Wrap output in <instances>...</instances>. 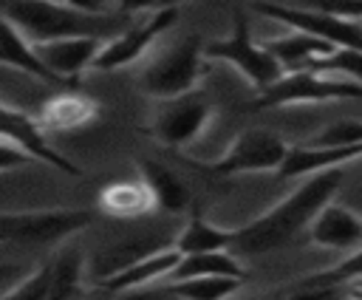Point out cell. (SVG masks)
<instances>
[{
  "instance_id": "obj_1",
  "label": "cell",
  "mask_w": 362,
  "mask_h": 300,
  "mask_svg": "<svg viewBox=\"0 0 362 300\" xmlns=\"http://www.w3.org/2000/svg\"><path fill=\"white\" fill-rule=\"evenodd\" d=\"M339 184H342V167L311 173V178L303 181L291 195H286L272 209H266L263 215L235 229L232 249H238L240 255H263V252L280 249L311 224L317 209L334 198Z\"/></svg>"
},
{
  "instance_id": "obj_2",
  "label": "cell",
  "mask_w": 362,
  "mask_h": 300,
  "mask_svg": "<svg viewBox=\"0 0 362 300\" xmlns=\"http://www.w3.org/2000/svg\"><path fill=\"white\" fill-rule=\"evenodd\" d=\"M0 14L14 23L31 45L62 37H102L122 34L130 23L124 14H85L59 0H0Z\"/></svg>"
},
{
  "instance_id": "obj_3",
  "label": "cell",
  "mask_w": 362,
  "mask_h": 300,
  "mask_svg": "<svg viewBox=\"0 0 362 300\" xmlns=\"http://www.w3.org/2000/svg\"><path fill=\"white\" fill-rule=\"evenodd\" d=\"M342 99H362V85L345 79L339 74H322L314 68L288 71L266 91H260L249 102V113L269 110V108H288V105H320V102H342Z\"/></svg>"
},
{
  "instance_id": "obj_4",
  "label": "cell",
  "mask_w": 362,
  "mask_h": 300,
  "mask_svg": "<svg viewBox=\"0 0 362 300\" xmlns=\"http://www.w3.org/2000/svg\"><path fill=\"white\" fill-rule=\"evenodd\" d=\"M204 74V42L198 34H189L170 48H164L139 76L141 93L153 99H173L195 91V82Z\"/></svg>"
},
{
  "instance_id": "obj_5",
  "label": "cell",
  "mask_w": 362,
  "mask_h": 300,
  "mask_svg": "<svg viewBox=\"0 0 362 300\" xmlns=\"http://www.w3.org/2000/svg\"><path fill=\"white\" fill-rule=\"evenodd\" d=\"M288 150H291V144L283 142L277 133L252 127V130H243L218 161L187 158V164L212 178H229V175H240V173H277L283 167Z\"/></svg>"
},
{
  "instance_id": "obj_6",
  "label": "cell",
  "mask_w": 362,
  "mask_h": 300,
  "mask_svg": "<svg viewBox=\"0 0 362 300\" xmlns=\"http://www.w3.org/2000/svg\"><path fill=\"white\" fill-rule=\"evenodd\" d=\"M204 59H218V62L232 65L238 74H243L249 79L252 88H257V93L266 91L272 82H277L283 76L280 62L266 51L263 42H255L243 8L235 11L232 31L223 40H215V42L204 45Z\"/></svg>"
},
{
  "instance_id": "obj_7",
  "label": "cell",
  "mask_w": 362,
  "mask_h": 300,
  "mask_svg": "<svg viewBox=\"0 0 362 300\" xmlns=\"http://www.w3.org/2000/svg\"><path fill=\"white\" fill-rule=\"evenodd\" d=\"M93 224L90 209H37V212H0V241L23 246H48L71 238Z\"/></svg>"
},
{
  "instance_id": "obj_8",
  "label": "cell",
  "mask_w": 362,
  "mask_h": 300,
  "mask_svg": "<svg viewBox=\"0 0 362 300\" xmlns=\"http://www.w3.org/2000/svg\"><path fill=\"white\" fill-rule=\"evenodd\" d=\"M175 23H178V6L150 11V14H144L136 23L130 20L122 34H116V37H110V40L102 42V48H99V54H96V59H93L90 68L93 71H119L124 65H133Z\"/></svg>"
},
{
  "instance_id": "obj_9",
  "label": "cell",
  "mask_w": 362,
  "mask_h": 300,
  "mask_svg": "<svg viewBox=\"0 0 362 300\" xmlns=\"http://www.w3.org/2000/svg\"><path fill=\"white\" fill-rule=\"evenodd\" d=\"M212 122V105L204 93L189 91L173 99H161L158 110L150 119V136L167 147H184L195 142Z\"/></svg>"
},
{
  "instance_id": "obj_10",
  "label": "cell",
  "mask_w": 362,
  "mask_h": 300,
  "mask_svg": "<svg viewBox=\"0 0 362 300\" xmlns=\"http://www.w3.org/2000/svg\"><path fill=\"white\" fill-rule=\"evenodd\" d=\"M255 11L266 14L272 20H280L294 31L311 34V37L334 45V48L362 51V23L342 20L337 14H325V11H314V8H300V6H291V3H266V0H257Z\"/></svg>"
},
{
  "instance_id": "obj_11",
  "label": "cell",
  "mask_w": 362,
  "mask_h": 300,
  "mask_svg": "<svg viewBox=\"0 0 362 300\" xmlns=\"http://www.w3.org/2000/svg\"><path fill=\"white\" fill-rule=\"evenodd\" d=\"M0 142L11 144L14 150H20L31 161L48 164V167H54V170H59V173H65L71 178H82V167L74 164L71 158H65L62 153H57L48 144L45 130L37 125L34 116H28L20 108L3 105V102H0Z\"/></svg>"
},
{
  "instance_id": "obj_12",
  "label": "cell",
  "mask_w": 362,
  "mask_h": 300,
  "mask_svg": "<svg viewBox=\"0 0 362 300\" xmlns=\"http://www.w3.org/2000/svg\"><path fill=\"white\" fill-rule=\"evenodd\" d=\"M308 241L320 249L354 252L362 246V215L339 201H325L308 224Z\"/></svg>"
},
{
  "instance_id": "obj_13",
  "label": "cell",
  "mask_w": 362,
  "mask_h": 300,
  "mask_svg": "<svg viewBox=\"0 0 362 300\" xmlns=\"http://www.w3.org/2000/svg\"><path fill=\"white\" fill-rule=\"evenodd\" d=\"M102 42H105L102 37H62V40L37 42L34 51L54 76L74 85V79L93 65Z\"/></svg>"
},
{
  "instance_id": "obj_14",
  "label": "cell",
  "mask_w": 362,
  "mask_h": 300,
  "mask_svg": "<svg viewBox=\"0 0 362 300\" xmlns=\"http://www.w3.org/2000/svg\"><path fill=\"white\" fill-rule=\"evenodd\" d=\"M178 260H181V252L175 246H164V249H156L150 255H139V258L127 260L124 266H119L116 272L105 275L99 280V289L110 292V294H122V292H130L139 286L158 283L175 269Z\"/></svg>"
},
{
  "instance_id": "obj_15",
  "label": "cell",
  "mask_w": 362,
  "mask_h": 300,
  "mask_svg": "<svg viewBox=\"0 0 362 300\" xmlns=\"http://www.w3.org/2000/svg\"><path fill=\"white\" fill-rule=\"evenodd\" d=\"M96 116H99V105L90 96H85L82 91L65 88V91H57L54 96H48L34 119L42 130L68 133V130H79V127L90 125Z\"/></svg>"
},
{
  "instance_id": "obj_16",
  "label": "cell",
  "mask_w": 362,
  "mask_h": 300,
  "mask_svg": "<svg viewBox=\"0 0 362 300\" xmlns=\"http://www.w3.org/2000/svg\"><path fill=\"white\" fill-rule=\"evenodd\" d=\"M0 65L17 68V71L34 76L37 82H45V85H54V88H59V85H68V88H71V82L54 76V74L42 65V59L37 57L34 45L25 40V34H23L14 23H8L3 14H0Z\"/></svg>"
},
{
  "instance_id": "obj_17",
  "label": "cell",
  "mask_w": 362,
  "mask_h": 300,
  "mask_svg": "<svg viewBox=\"0 0 362 300\" xmlns=\"http://www.w3.org/2000/svg\"><path fill=\"white\" fill-rule=\"evenodd\" d=\"M362 158V144L359 147H308V144H297L288 150L283 167L274 173L277 178H300V175H311L328 167H342L348 161Z\"/></svg>"
},
{
  "instance_id": "obj_18",
  "label": "cell",
  "mask_w": 362,
  "mask_h": 300,
  "mask_svg": "<svg viewBox=\"0 0 362 300\" xmlns=\"http://www.w3.org/2000/svg\"><path fill=\"white\" fill-rule=\"evenodd\" d=\"M263 45L280 62L283 74H288V71H305V68L314 65V59H320V57H325V54L334 51V45H328V42L311 37V34L294 31V28L288 34H280V37L266 40Z\"/></svg>"
},
{
  "instance_id": "obj_19",
  "label": "cell",
  "mask_w": 362,
  "mask_h": 300,
  "mask_svg": "<svg viewBox=\"0 0 362 300\" xmlns=\"http://www.w3.org/2000/svg\"><path fill=\"white\" fill-rule=\"evenodd\" d=\"M139 178L144 181V187L150 190L153 195V204L158 209H167V212H181L187 209L189 204V190L187 184L178 178L175 170L158 164V161H150V158H141L139 164Z\"/></svg>"
},
{
  "instance_id": "obj_20",
  "label": "cell",
  "mask_w": 362,
  "mask_h": 300,
  "mask_svg": "<svg viewBox=\"0 0 362 300\" xmlns=\"http://www.w3.org/2000/svg\"><path fill=\"white\" fill-rule=\"evenodd\" d=\"M99 209L107 218H119V221H130V218H141L150 209H156L150 190L144 187L141 178L136 181H113L107 187H102L99 192Z\"/></svg>"
},
{
  "instance_id": "obj_21",
  "label": "cell",
  "mask_w": 362,
  "mask_h": 300,
  "mask_svg": "<svg viewBox=\"0 0 362 300\" xmlns=\"http://www.w3.org/2000/svg\"><path fill=\"white\" fill-rule=\"evenodd\" d=\"M232 243H235V229H221L212 221H206L201 209H195L192 218L175 235L173 246L181 255H198V252H229Z\"/></svg>"
},
{
  "instance_id": "obj_22",
  "label": "cell",
  "mask_w": 362,
  "mask_h": 300,
  "mask_svg": "<svg viewBox=\"0 0 362 300\" xmlns=\"http://www.w3.org/2000/svg\"><path fill=\"white\" fill-rule=\"evenodd\" d=\"M209 275H226V277H246L243 263L229 252H198V255H181L175 269L164 280H184V277H209Z\"/></svg>"
},
{
  "instance_id": "obj_23",
  "label": "cell",
  "mask_w": 362,
  "mask_h": 300,
  "mask_svg": "<svg viewBox=\"0 0 362 300\" xmlns=\"http://www.w3.org/2000/svg\"><path fill=\"white\" fill-rule=\"evenodd\" d=\"M243 286L240 277H226V275H209V277H184V280H170L164 292L178 300H229L238 289Z\"/></svg>"
},
{
  "instance_id": "obj_24",
  "label": "cell",
  "mask_w": 362,
  "mask_h": 300,
  "mask_svg": "<svg viewBox=\"0 0 362 300\" xmlns=\"http://www.w3.org/2000/svg\"><path fill=\"white\" fill-rule=\"evenodd\" d=\"M54 286V260L40 263L34 272H28L20 283H14L0 300H45Z\"/></svg>"
},
{
  "instance_id": "obj_25",
  "label": "cell",
  "mask_w": 362,
  "mask_h": 300,
  "mask_svg": "<svg viewBox=\"0 0 362 300\" xmlns=\"http://www.w3.org/2000/svg\"><path fill=\"white\" fill-rule=\"evenodd\" d=\"M305 144L308 147H359L362 144V122L359 119H339L334 125H325Z\"/></svg>"
},
{
  "instance_id": "obj_26",
  "label": "cell",
  "mask_w": 362,
  "mask_h": 300,
  "mask_svg": "<svg viewBox=\"0 0 362 300\" xmlns=\"http://www.w3.org/2000/svg\"><path fill=\"white\" fill-rule=\"evenodd\" d=\"M311 68L322 71V74H339V76L362 85V51H356V48H334L331 54L314 59Z\"/></svg>"
},
{
  "instance_id": "obj_27",
  "label": "cell",
  "mask_w": 362,
  "mask_h": 300,
  "mask_svg": "<svg viewBox=\"0 0 362 300\" xmlns=\"http://www.w3.org/2000/svg\"><path fill=\"white\" fill-rule=\"evenodd\" d=\"M79 255L76 252H65L54 260V286L48 292L45 300H71L74 292L79 289Z\"/></svg>"
},
{
  "instance_id": "obj_28",
  "label": "cell",
  "mask_w": 362,
  "mask_h": 300,
  "mask_svg": "<svg viewBox=\"0 0 362 300\" xmlns=\"http://www.w3.org/2000/svg\"><path fill=\"white\" fill-rule=\"evenodd\" d=\"M351 277H362V246L354 249L348 258H342L339 263L328 266V269H320L314 275H305L300 277L297 283H305V286H325V283H342V280H351Z\"/></svg>"
},
{
  "instance_id": "obj_29",
  "label": "cell",
  "mask_w": 362,
  "mask_h": 300,
  "mask_svg": "<svg viewBox=\"0 0 362 300\" xmlns=\"http://www.w3.org/2000/svg\"><path fill=\"white\" fill-rule=\"evenodd\" d=\"M291 6L314 8V11L337 14V17H342V20L362 23V0H291Z\"/></svg>"
},
{
  "instance_id": "obj_30",
  "label": "cell",
  "mask_w": 362,
  "mask_h": 300,
  "mask_svg": "<svg viewBox=\"0 0 362 300\" xmlns=\"http://www.w3.org/2000/svg\"><path fill=\"white\" fill-rule=\"evenodd\" d=\"M181 0H113V8L116 14H139V11H158V8H170V6H178Z\"/></svg>"
},
{
  "instance_id": "obj_31",
  "label": "cell",
  "mask_w": 362,
  "mask_h": 300,
  "mask_svg": "<svg viewBox=\"0 0 362 300\" xmlns=\"http://www.w3.org/2000/svg\"><path fill=\"white\" fill-rule=\"evenodd\" d=\"M65 6L85 11V14H113V0H62Z\"/></svg>"
},
{
  "instance_id": "obj_32",
  "label": "cell",
  "mask_w": 362,
  "mask_h": 300,
  "mask_svg": "<svg viewBox=\"0 0 362 300\" xmlns=\"http://www.w3.org/2000/svg\"><path fill=\"white\" fill-rule=\"evenodd\" d=\"M25 164H31V158H25V156H23L20 150H14L11 144L0 142V173L14 170V167H25Z\"/></svg>"
},
{
  "instance_id": "obj_33",
  "label": "cell",
  "mask_w": 362,
  "mask_h": 300,
  "mask_svg": "<svg viewBox=\"0 0 362 300\" xmlns=\"http://www.w3.org/2000/svg\"><path fill=\"white\" fill-rule=\"evenodd\" d=\"M342 289H345V300H362V277L342 280Z\"/></svg>"
},
{
  "instance_id": "obj_34",
  "label": "cell",
  "mask_w": 362,
  "mask_h": 300,
  "mask_svg": "<svg viewBox=\"0 0 362 300\" xmlns=\"http://www.w3.org/2000/svg\"><path fill=\"white\" fill-rule=\"evenodd\" d=\"M17 269L11 266V263H6V266H0V277H8V275H14Z\"/></svg>"
},
{
  "instance_id": "obj_35",
  "label": "cell",
  "mask_w": 362,
  "mask_h": 300,
  "mask_svg": "<svg viewBox=\"0 0 362 300\" xmlns=\"http://www.w3.org/2000/svg\"><path fill=\"white\" fill-rule=\"evenodd\" d=\"M59 3H62V0H59Z\"/></svg>"
}]
</instances>
